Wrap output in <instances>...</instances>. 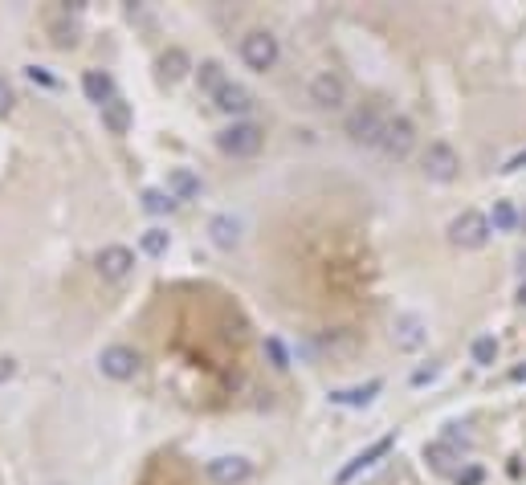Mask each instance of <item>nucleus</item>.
Returning a JSON list of instances; mask_svg holds the SVG:
<instances>
[{
	"instance_id": "nucleus-1",
	"label": "nucleus",
	"mask_w": 526,
	"mask_h": 485,
	"mask_svg": "<svg viewBox=\"0 0 526 485\" xmlns=\"http://www.w3.org/2000/svg\"><path fill=\"white\" fill-rule=\"evenodd\" d=\"M388 119H392V110H388L384 102H359L355 110L347 115V135H351V143H359V147H380Z\"/></svg>"
},
{
	"instance_id": "nucleus-2",
	"label": "nucleus",
	"mask_w": 526,
	"mask_h": 485,
	"mask_svg": "<svg viewBox=\"0 0 526 485\" xmlns=\"http://www.w3.org/2000/svg\"><path fill=\"white\" fill-rule=\"evenodd\" d=\"M216 147L229 159H253L266 147V127L253 123V119H241V123H229L221 135H216Z\"/></svg>"
},
{
	"instance_id": "nucleus-3",
	"label": "nucleus",
	"mask_w": 526,
	"mask_h": 485,
	"mask_svg": "<svg viewBox=\"0 0 526 485\" xmlns=\"http://www.w3.org/2000/svg\"><path fill=\"white\" fill-rule=\"evenodd\" d=\"M445 233H449V245H457V249H486V245H490V237H494L490 216H486V212H478V208L457 212Z\"/></svg>"
},
{
	"instance_id": "nucleus-4",
	"label": "nucleus",
	"mask_w": 526,
	"mask_h": 485,
	"mask_svg": "<svg viewBox=\"0 0 526 485\" xmlns=\"http://www.w3.org/2000/svg\"><path fill=\"white\" fill-rule=\"evenodd\" d=\"M420 172H425V180H433V184H453V180L461 176V155H457L453 143L433 139L425 147V155H420Z\"/></svg>"
},
{
	"instance_id": "nucleus-5",
	"label": "nucleus",
	"mask_w": 526,
	"mask_h": 485,
	"mask_svg": "<svg viewBox=\"0 0 526 485\" xmlns=\"http://www.w3.org/2000/svg\"><path fill=\"white\" fill-rule=\"evenodd\" d=\"M277 57H282V45H277V37L269 29H250L241 37V62L253 74H269L277 66Z\"/></svg>"
},
{
	"instance_id": "nucleus-6",
	"label": "nucleus",
	"mask_w": 526,
	"mask_h": 485,
	"mask_svg": "<svg viewBox=\"0 0 526 485\" xmlns=\"http://www.w3.org/2000/svg\"><path fill=\"white\" fill-rule=\"evenodd\" d=\"M347 78L343 74H335V70H322V74H314L311 78V102H314V110H347Z\"/></svg>"
},
{
	"instance_id": "nucleus-7",
	"label": "nucleus",
	"mask_w": 526,
	"mask_h": 485,
	"mask_svg": "<svg viewBox=\"0 0 526 485\" xmlns=\"http://www.w3.org/2000/svg\"><path fill=\"white\" fill-rule=\"evenodd\" d=\"M380 151L388 159H408L416 151V123L408 115H392L384 127V139H380Z\"/></svg>"
},
{
	"instance_id": "nucleus-8",
	"label": "nucleus",
	"mask_w": 526,
	"mask_h": 485,
	"mask_svg": "<svg viewBox=\"0 0 526 485\" xmlns=\"http://www.w3.org/2000/svg\"><path fill=\"white\" fill-rule=\"evenodd\" d=\"M139 351L135 347H123V343H115V347H107V351L99 355V367H102V375L107 380H115V384H127V380H135L139 375Z\"/></svg>"
},
{
	"instance_id": "nucleus-9",
	"label": "nucleus",
	"mask_w": 526,
	"mask_h": 485,
	"mask_svg": "<svg viewBox=\"0 0 526 485\" xmlns=\"http://www.w3.org/2000/svg\"><path fill=\"white\" fill-rule=\"evenodd\" d=\"M392 343H396V351L416 355L420 347L428 343V322H425L420 314H412V310L396 314V322H392Z\"/></svg>"
},
{
	"instance_id": "nucleus-10",
	"label": "nucleus",
	"mask_w": 526,
	"mask_h": 485,
	"mask_svg": "<svg viewBox=\"0 0 526 485\" xmlns=\"http://www.w3.org/2000/svg\"><path fill=\"white\" fill-rule=\"evenodd\" d=\"M94 269H99L102 282H127L135 274V253L127 245H107L94 257Z\"/></svg>"
},
{
	"instance_id": "nucleus-11",
	"label": "nucleus",
	"mask_w": 526,
	"mask_h": 485,
	"mask_svg": "<svg viewBox=\"0 0 526 485\" xmlns=\"http://www.w3.org/2000/svg\"><path fill=\"white\" fill-rule=\"evenodd\" d=\"M392 445H396V433H388V436H380V441H372L364 453H355V457H351L347 465L339 469V477H335V485H351L359 473H367V469H372L380 457H388V453H392Z\"/></svg>"
},
{
	"instance_id": "nucleus-12",
	"label": "nucleus",
	"mask_w": 526,
	"mask_h": 485,
	"mask_svg": "<svg viewBox=\"0 0 526 485\" xmlns=\"http://www.w3.org/2000/svg\"><path fill=\"white\" fill-rule=\"evenodd\" d=\"M205 473L213 477L216 485H245L253 477V465L245 457H213L205 465Z\"/></svg>"
},
{
	"instance_id": "nucleus-13",
	"label": "nucleus",
	"mask_w": 526,
	"mask_h": 485,
	"mask_svg": "<svg viewBox=\"0 0 526 485\" xmlns=\"http://www.w3.org/2000/svg\"><path fill=\"white\" fill-rule=\"evenodd\" d=\"M213 102H216V110H221V115H232V123H241V119L253 110V94L241 86V82H229V86H224Z\"/></svg>"
},
{
	"instance_id": "nucleus-14",
	"label": "nucleus",
	"mask_w": 526,
	"mask_h": 485,
	"mask_svg": "<svg viewBox=\"0 0 526 485\" xmlns=\"http://www.w3.org/2000/svg\"><path fill=\"white\" fill-rule=\"evenodd\" d=\"M208 241L216 249H224V253H232V249L241 245V221L232 212H216L213 221H208Z\"/></svg>"
},
{
	"instance_id": "nucleus-15",
	"label": "nucleus",
	"mask_w": 526,
	"mask_h": 485,
	"mask_svg": "<svg viewBox=\"0 0 526 485\" xmlns=\"http://www.w3.org/2000/svg\"><path fill=\"white\" fill-rule=\"evenodd\" d=\"M82 90H86V98L99 106V110L118 98L115 94V78H110L107 70H86V74H82Z\"/></svg>"
},
{
	"instance_id": "nucleus-16",
	"label": "nucleus",
	"mask_w": 526,
	"mask_h": 485,
	"mask_svg": "<svg viewBox=\"0 0 526 485\" xmlns=\"http://www.w3.org/2000/svg\"><path fill=\"white\" fill-rule=\"evenodd\" d=\"M384 392V380H367L364 388H339V392H330V404H339V408H367L375 396Z\"/></svg>"
},
{
	"instance_id": "nucleus-17",
	"label": "nucleus",
	"mask_w": 526,
	"mask_h": 485,
	"mask_svg": "<svg viewBox=\"0 0 526 485\" xmlns=\"http://www.w3.org/2000/svg\"><path fill=\"white\" fill-rule=\"evenodd\" d=\"M168 196L171 200H197L200 196V180H197V172H188V168H171L168 172Z\"/></svg>"
},
{
	"instance_id": "nucleus-18",
	"label": "nucleus",
	"mask_w": 526,
	"mask_h": 485,
	"mask_svg": "<svg viewBox=\"0 0 526 485\" xmlns=\"http://www.w3.org/2000/svg\"><path fill=\"white\" fill-rule=\"evenodd\" d=\"M197 82H200V90H205L208 98H216L224 86H229L232 78L224 74V66H221V62H213V57H208V62H200V66H197Z\"/></svg>"
},
{
	"instance_id": "nucleus-19",
	"label": "nucleus",
	"mask_w": 526,
	"mask_h": 485,
	"mask_svg": "<svg viewBox=\"0 0 526 485\" xmlns=\"http://www.w3.org/2000/svg\"><path fill=\"white\" fill-rule=\"evenodd\" d=\"M102 127H107L110 135H127L131 131V106H127L123 98H115L110 106H102Z\"/></svg>"
},
{
	"instance_id": "nucleus-20",
	"label": "nucleus",
	"mask_w": 526,
	"mask_h": 485,
	"mask_svg": "<svg viewBox=\"0 0 526 485\" xmlns=\"http://www.w3.org/2000/svg\"><path fill=\"white\" fill-rule=\"evenodd\" d=\"M490 229L494 233H518V208H514V204H510V200H494Z\"/></svg>"
},
{
	"instance_id": "nucleus-21",
	"label": "nucleus",
	"mask_w": 526,
	"mask_h": 485,
	"mask_svg": "<svg viewBox=\"0 0 526 485\" xmlns=\"http://www.w3.org/2000/svg\"><path fill=\"white\" fill-rule=\"evenodd\" d=\"M160 66H163V78H168V82L188 78V70H192V62H188V53L180 49V45H171V49L163 53V57H160Z\"/></svg>"
},
{
	"instance_id": "nucleus-22",
	"label": "nucleus",
	"mask_w": 526,
	"mask_h": 485,
	"mask_svg": "<svg viewBox=\"0 0 526 485\" xmlns=\"http://www.w3.org/2000/svg\"><path fill=\"white\" fill-rule=\"evenodd\" d=\"M469 359L478 363V367H494V363H498V339H494V335H478L469 343Z\"/></svg>"
},
{
	"instance_id": "nucleus-23",
	"label": "nucleus",
	"mask_w": 526,
	"mask_h": 485,
	"mask_svg": "<svg viewBox=\"0 0 526 485\" xmlns=\"http://www.w3.org/2000/svg\"><path fill=\"white\" fill-rule=\"evenodd\" d=\"M143 212L168 216V212H176V200L168 196V188H147V192H143Z\"/></svg>"
},
{
	"instance_id": "nucleus-24",
	"label": "nucleus",
	"mask_w": 526,
	"mask_h": 485,
	"mask_svg": "<svg viewBox=\"0 0 526 485\" xmlns=\"http://www.w3.org/2000/svg\"><path fill=\"white\" fill-rule=\"evenodd\" d=\"M425 457L433 461V469H437V473H449V469H453L457 461H461L453 449H449L445 441H433V445H425Z\"/></svg>"
},
{
	"instance_id": "nucleus-25",
	"label": "nucleus",
	"mask_w": 526,
	"mask_h": 485,
	"mask_svg": "<svg viewBox=\"0 0 526 485\" xmlns=\"http://www.w3.org/2000/svg\"><path fill=\"white\" fill-rule=\"evenodd\" d=\"M139 249H143L147 257H163V253L171 249V233H168V229H147V233L139 237Z\"/></svg>"
},
{
	"instance_id": "nucleus-26",
	"label": "nucleus",
	"mask_w": 526,
	"mask_h": 485,
	"mask_svg": "<svg viewBox=\"0 0 526 485\" xmlns=\"http://www.w3.org/2000/svg\"><path fill=\"white\" fill-rule=\"evenodd\" d=\"M266 355L274 359V367H277V371H285V367H290V355H285L282 339H274V335H269V339H266Z\"/></svg>"
},
{
	"instance_id": "nucleus-27",
	"label": "nucleus",
	"mask_w": 526,
	"mask_h": 485,
	"mask_svg": "<svg viewBox=\"0 0 526 485\" xmlns=\"http://www.w3.org/2000/svg\"><path fill=\"white\" fill-rule=\"evenodd\" d=\"M13 106H17V90H13L9 78H0V119H9Z\"/></svg>"
},
{
	"instance_id": "nucleus-28",
	"label": "nucleus",
	"mask_w": 526,
	"mask_h": 485,
	"mask_svg": "<svg viewBox=\"0 0 526 485\" xmlns=\"http://www.w3.org/2000/svg\"><path fill=\"white\" fill-rule=\"evenodd\" d=\"M482 481H486V473L478 465H469L465 473H457V485H482Z\"/></svg>"
},
{
	"instance_id": "nucleus-29",
	"label": "nucleus",
	"mask_w": 526,
	"mask_h": 485,
	"mask_svg": "<svg viewBox=\"0 0 526 485\" xmlns=\"http://www.w3.org/2000/svg\"><path fill=\"white\" fill-rule=\"evenodd\" d=\"M17 375V359L13 355H0V384H9Z\"/></svg>"
},
{
	"instance_id": "nucleus-30",
	"label": "nucleus",
	"mask_w": 526,
	"mask_h": 485,
	"mask_svg": "<svg viewBox=\"0 0 526 485\" xmlns=\"http://www.w3.org/2000/svg\"><path fill=\"white\" fill-rule=\"evenodd\" d=\"M25 74H29V78H33V82H41V86H57V82H54V78H49V74H45V70H41V66H29V70H25Z\"/></svg>"
},
{
	"instance_id": "nucleus-31",
	"label": "nucleus",
	"mask_w": 526,
	"mask_h": 485,
	"mask_svg": "<svg viewBox=\"0 0 526 485\" xmlns=\"http://www.w3.org/2000/svg\"><path fill=\"white\" fill-rule=\"evenodd\" d=\"M518 168H526V151H518V155H510L506 163H502V172H506V176H510V172H518Z\"/></svg>"
},
{
	"instance_id": "nucleus-32",
	"label": "nucleus",
	"mask_w": 526,
	"mask_h": 485,
	"mask_svg": "<svg viewBox=\"0 0 526 485\" xmlns=\"http://www.w3.org/2000/svg\"><path fill=\"white\" fill-rule=\"evenodd\" d=\"M526 380V367H518V371H510V384H522Z\"/></svg>"
},
{
	"instance_id": "nucleus-33",
	"label": "nucleus",
	"mask_w": 526,
	"mask_h": 485,
	"mask_svg": "<svg viewBox=\"0 0 526 485\" xmlns=\"http://www.w3.org/2000/svg\"><path fill=\"white\" fill-rule=\"evenodd\" d=\"M514 298H518V306H526V282L518 286V294H514Z\"/></svg>"
},
{
	"instance_id": "nucleus-34",
	"label": "nucleus",
	"mask_w": 526,
	"mask_h": 485,
	"mask_svg": "<svg viewBox=\"0 0 526 485\" xmlns=\"http://www.w3.org/2000/svg\"><path fill=\"white\" fill-rule=\"evenodd\" d=\"M518 233H526V208H518Z\"/></svg>"
}]
</instances>
